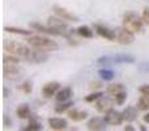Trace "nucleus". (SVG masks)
Instances as JSON below:
<instances>
[{"instance_id": "obj_19", "label": "nucleus", "mask_w": 149, "mask_h": 131, "mask_svg": "<svg viewBox=\"0 0 149 131\" xmlns=\"http://www.w3.org/2000/svg\"><path fill=\"white\" fill-rule=\"evenodd\" d=\"M71 96H72V89L70 87H64L63 89H59V92L55 95L58 102H63V101H70Z\"/></svg>"}, {"instance_id": "obj_38", "label": "nucleus", "mask_w": 149, "mask_h": 131, "mask_svg": "<svg viewBox=\"0 0 149 131\" xmlns=\"http://www.w3.org/2000/svg\"><path fill=\"white\" fill-rule=\"evenodd\" d=\"M123 130L124 131H135V127H132L131 125H127V126L123 127Z\"/></svg>"}, {"instance_id": "obj_24", "label": "nucleus", "mask_w": 149, "mask_h": 131, "mask_svg": "<svg viewBox=\"0 0 149 131\" xmlns=\"http://www.w3.org/2000/svg\"><path fill=\"white\" fill-rule=\"evenodd\" d=\"M136 108L141 111H148L149 110V96L141 95L136 102Z\"/></svg>"}, {"instance_id": "obj_35", "label": "nucleus", "mask_w": 149, "mask_h": 131, "mask_svg": "<svg viewBox=\"0 0 149 131\" xmlns=\"http://www.w3.org/2000/svg\"><path fill=\"white\" fill-rule=\"evenodd\" d=\"M139 92L141 93V95L149 96V84H144V85H141V87H139Z\"/></svg>"}, {"instance_id": "obj_34", "label": "nucleus", "mask_w": 149, "mask_h": 131, "mask_svg": "<svg viewBox=\"0 0 149 131\" xmlns=\"http://www.w3.org/2000/svg\"><path fill=\"white\" fill-rule=\"evenodd\" d=\"M89 88L92 90L101 89V88H102V83H101V81H90L89 83Z\"/></svg>"}, {"instance_id": "obj_11", "label": "nucleus", "mask_w": 149, "mask_h": 131, "mask_svg": "<svg viewBox=\"0 0 149 131\" xmlns=\"http://www.w3.org/2000/svg\"><path fill=\"white\" fill-rule=\"evenodd\" d=\"M93 29H94L95 33L100 37H102V38L107 39V41H115V33H114V30L109 29L107 26L102 25V24H94Z\"/></svg>"}, {"instance_id": "obj_14", "label": "nucleus", "mask_w": 149, "mask_h": 131, "mask_svg": "<svg viewBox=\"0 0 149 131\" xmlns=\"http://www.w3.org/2000/svg\"><path fill=\"white\" fill-rule=\"evenodd\" d=\"M106 121L105 118H100V117H93L88 121L86 127L90 131H103L106 130Z\"/></svg>"}, {"instance_id": "obj_3", "label": "nucleus", "mask_w": 149, "mask_h": 131, "mask_svg": "<svg viewBox=\"0 0 149 131\" xmlns=\"http://www.w3.org/2000/svg\"><path fill=\"white\" fill-rule=\"evenodd\" d=\"M122 24H123L124 28H127L128 30L134 32V33H140V32H143V28H144V20H143V17H140L135 12L124 13L123 18H122Z\"/></svg>"}, {"instance_id": "obj_37", "label": "nucleus", "mask_w": 149, "mask_h": 131, "mask_svg": "<svg viewBox=\"0 0 149 131\" xmlns=\"http://www.w3.org/2000/svg\"><path fill=\"white\" fill-rule=\"evenodd\" d=\"M9 95H10V90L8 89L7 87H4V88H3V96H4V98L9 97Z\"/></svg>"}, {"instance_id": "obj_7", "label": "nucleus", "mask_w": 149, "mask_h": 131, "mask_svg": "<svg viewBox=\"0 0 149 131\" xmlns=\"http://www.w3.org/2000/svg\"><path fill=\"white\" fill-rule=\"evenodd\" d=\"M103 118H105L106 123L110 125V126H119V125H122L123 123V121H124L123 113H122V111L115 110V109H111L110 111H107Z\"/></svg>"}, {"instance_id": "obj_33", "label": "nucleus", "mask_w": 149, "mask_h": 131, "mask_svg": "<svg viewBox=\"0 0 149 131\" xmlns=\"http://www.w3.org/2000/svg\"><path fill=\"white\" fill-rule=\"evenodd\" d=\"M111 62H114V60H113V58H110V57H101L97 59V64H109V63H111Z\"/></svg>"}, {"instance_id": "obj_20", "label": "nucleus", "mask_w": 149, "mask_h": 131, "mask_svg": "<svg viewBox=\"0 0 149 131\" xmlns=\"http://www.w3.org/2000/svg\"><path fill=\"white\" fill-rule=\"evenodd\" d=\"M76 33L79 34L81 38H84V39H90V38H93V36H94V32H93V29H90L88 25L79 26V28L76 29Z\"/></svg>"}, {"instance_id": "obj_17", "label": "nucleus", "mask_w": 149, "mask_h": 131, "mask_svg": "<svg viewBox=\"0 0 149 131\" xmlns=\"http://www.w3.org/2000/svg\"><path fill=\"white\" fill-rule=\"evenodd\" d=\"M16 116H17L20 119H29L30 118L31 110H30L28 104H21V105H18L17 109H16Z\"/></svg>"}, {"instance_id": "obj_1", "label": "nucleus", "mask_w": 149, "mask_h": 131, "mask_svg": "<svg viewBox=\"0 0 149 131\" xmlns=\"http://www.w3.org/2000/svg\"><path fill=\"white\" fill-rule=\"evenodd\" d=\"M26 42L29 43V46H31L33 49L37 50H41V51H56L59 49V45L56 43L55 41L50 39L49 37H45V36H29L26 37Z\"/></svg>"}, {"instance_id": "obj_31", "label": "nucleus", "mask_w": 149, "mask_h": 131, "mask_svg": "<svg viewBox=\"0 0 149 131\" xmlns=\"http://www.w3.org/2000/svg\"><path fill=\"white\" fill-rule=\"evenodd\" d=\"M126 100H127L126 90H122V92H119L116 96H114V101H115L116 105H123V104L126 102Z\"/></svg>"}, {"instance_id": "obj_2", "label": "nucleus", "mask_w": 149, "mask_h": 131, "mask_svg": "<svg viewBox=\"0 0 149 131\" xmlns=\"http://www.w3.org/2000/svg\"><path fill=\"white\" fill-rule=\"evenodd\" d=\"M3 49H4V51L8 53V54L16 55V57L26 60L33 47L31 46L29 47V46H26V45L20 43V42H17V41H5L4 43H3Z\"/></svg>"}, {"instance_id": "obj_12", "label": "nucleus", "mask_w": 149, "mask_h": 131, "mask_svg": "<svg viewBox=\"0 0 149 131\" xmlns=\"http://www.w3.org/2000/svg\"><path fill=\"white\" fill-rule=\"evenodd\" d=\"M3 75L5 79H16L20 76V68L18 64H13V63H3Z\"/></svg>"}, {"instance_id": "obj_22", "label": "nucleus", "mask_w": 149, "mask_h": 131, "mask_svg": "<svg viewBox=\"0 0 149 131\" xmlns=\"http://www.w3.org/2000/svg\"><path fill=\"white\" fill-rule=\"evenodd\" d=\"M98 76L101 77L102 81H111V80H114V77H115V72L110 68H101L100 71H98Z\"/></svg>"}, {"instance_id": "obj_16", "label": "nucleus", "mask_w": 149, "mask_h": 131, "mask_svg": "<svg viewBox=\"0 0 149 131\" xmlns=\"http://www.w3.org/2000/svg\"><path fill=\"white\" fill-rule=\"evenodd\" d=\"M68 114V118L73 122H81L84 119L88 118V111H84V110H80V109H70L67 111Z\"/></svg>"}, {"instance_id": "obj_9", "label": "nucleus", "mask_w": 149, "mask_h": 131, "mask_svg": "<svg viewBox=\"0 0 149 131\" xmlns=\"http://www.w3.org/2000/svg\"><path fill=\"white\" fill-rule=\"evenodd\" d=\"M28 62L30 63H36V64H42V63L47 62L49 60V55H47L46 51H41V50L37 49H31L30 54L28 57Z\"/></svg>"}, {"instance_id": "obj_21", "label": "nucleus", "mask_w": 149, "mask_h": 131, "mask_svg": "<svg viewBox=\"0 0 149 131\" xmlns=\"http://www.w3.org/2000/svg\"><path fill=\"white\" fill-rule=\"evenodd\" d=\"M113 60H114V63H116V64H123V63L131 64V63L135 62V57L134 55H130V54H118L113 58Z\"/></svg>"}, {"instance_id": "obj_25", "label": "nucleus", "mask_w": 149, "mask_h": 131, "mask_svg": "<svg viewBox=\"0 0 149 131\" xmlns=\"http://www.w3.org/2000/svg\"><path fill=\"white\" fill-rule=\"evenodd\" d=\"M72 105H73L72 101H63V102H58L56 105H55L54 110H55V113L62 114V113H64V111H68V110H70Z\"/></svg>"}, {"instance_id": "obj_6", "label": "nucleus", "mask_w": 149, "mask_h": 131, "mask_svg": "<svg viewBox=\"0 0 149 131\" xmlns=\"http://www.w3.org/2000/svg\"><path fill=\"white\" fill-rule=\"evenodd\" d=\"M52 12H54V15L59 16L60 18L70 21V22H79L80 21V18L76 15H73L72 12H70L68 9H65L64 7H60V5H52Z\"/></svg>"}, {"instance_id": "obj_10", "label": "nucleus", "mask_w": 149, "mask_h": 131, "mask_svg": "<svg viewBox=\"0 0 149 131\" xmlns=\"http://www.w3.org/2000/svg\"><path fill=\"white\" fill-rule=\"evenodd\" d=\"M30 29H33L34 32L37 33H41V34H46V36H59L58 32L55 29H52L50 25H42L41 22H37V21H31L29 24Z\"/></svg>"}, {"instance_id": "obj_15", "label": "nucleus", "mask_w": 149, "mask_h": 131, "mask_svg": "<svg viewBox=\"0 0 149 131\" xmlns=\"http://www.w3.org/2000/svg\"><path fill=\"white\" fill-rule=\"evenodd\" d=\"M47 122H49L50 129L55 130V131L65 130V129H67V126H68L67 119L59 118V117H52V118H49V119H47Z\"/></svg>"}, {"instance_id": "obj_23", "label": "nucleus", "mask_w": 149, "mask_h": 131, "mask_svg": "<svg viewBox=\"0 0 149 131\" xmlns=\"http://www.w3.org/2000/svg\"><path fill=\"white\" fill-rule=\"evenodd\" d=\"M122 90H126V88H124V85L120 84V83L110 84V85H107V88H106V93H107L109 96H111V97L116 96L119 92H122Z\"/></svg>"}, {"instance_id": "obj_36", "label": "nucleus", "mask_w": 149, "mask_h": 131, "mask_svg": "<svg viewBox=\"0 0 149 131\" xmlns=\"http://www.w3.org/2000/svg\"><path fill=\"white\" fill-rule=\"evenodd\" d=\"M3 125H4L5 127H8V126H10V125H12V119L8 118L7 114H4V116H3Z\"/></svg>"}, {"instance_id": "obj_4", "label": "nucleus", "mask_w": 149, "mask_h": 131, "mask_svg": "<svg viewBox=\"0 0 149 131\" xmlns=\"http://www.w3.org/2000/svg\"><path fill=\"white\" fill-rule=\"evenodd\" d=\"M47 25H50L52 29H55V30L58 32V34H59V37H65V38H68V37L72 36L71 29L68 28L67 21L60 18L59 16H56V15L50 16L49 20H47Z\"/></svg>"}, {"instance_id": "obj_39", "label": "nucleus", "mask_w": 149, "mask_h": 131, "mask_svg": "<svg viewBox=\"0 0 149 131\" xmlns=\"http://www.w3.org/2000/svg\"><path fill=\"white\" fill-rule=\"evenodd\" d=\"M143 121H144L145 123H149V110L147 111V114H145V116L143 117Z\"/></svg>"}, {"instance_id": "obj_32", "label": "nucleus", "mask_w": 149, "mask_h": 131, "mask_svg": "<svg viewBox=\"0 0 149 131\" xmlns=\"http://www.w3.org/2000/svg\"><path fill=\"white\" fill-rule=\"evenodd\" d=\"M143 20H144V24L149 28V8L145 7L144 9H143V15H141Z\"/></svg>"}, {"instance_id": "obj_8", "label": "nucleus", "mask_w": 149, "mask_h": 131, "mask_svg": "<svg viewBox=\"0 0 149 131\" xmlns=\"http://www.w3.org/2000/svg\"><path fill=\"white\" fill-rule=\"evenodd\" d=\"M115 102V101H113L111 98H109V97H101L100 100H97L94 102V108H95V110L98 111V113H101V114H106L107 111H110L111 109H113V104Z\"/></svg>"}, {"instance_id": "obj_5", "label": "nucleus", "mask_w": 149, "mask_h": 131, "mask_svg": "<svg viewBox=\"0 0 149 131\" xmlns=\"http://www.w3.org/2000/svg\"><path fill=\"white\" fill-rule=\"evenodd\" d=\"M114 33H115V41L118 43L127 46V45H131L135 41V33L131 30H128L124 26H118V28L114 29Z\"/></svg>"}, {"instance_id": "obj_27", "label": "nucleus", "mask_w": 149, "mask_h": 131, "mask_svg": "<svg viewBox=\"0 0 149 131\" xmlns=\"http://www.w3.org/2000/svg\"><path fill=\"white\" fill-rule=\"evenodd\" d=\"M24 130H26V131H41L42 130V125L37 121L36 117L30 116V118H29V125Z\"/></svg>"}, {"instance_id": "obj_13", "label": "nucleus", "mask_w": 149, "mask_h": 131, "mask_svg": "<svg viewBox=\"0 0 149 131\" xmlns=\"http://www.w3.org/2000/svg\"><path fill=\"white\" fill-rule=\"evenodd\" d=\"M60 89V84L58 81H50L47 84H45L42 87V96L46 98H51L52 96H55Z\"/></svg>"}, {"instance_id": "obj_30", "label": "nucleus", "mask_w": 149, "mask_h": 131, "mask_svg": "<svg viewBox=\"0 0 149 131\" xmlns=\"http://www.w3.org/2000/svg\"><path fill=\"white\" fill-rule=\"evenodd\" d=\"M102 96H103L102 92H97V90H94V92H92L90 95H88L84 100H85V102H95V101L100 100Z\"/></svg>"}, {"instance_id": "obj_28", "label": "nucleus", "mask_w": 149, "mask_h": 131, "mask_svg": "<svg viewBox=\"0 0 149 131\" xmlns=\"http://www.w3.org/2000/svg\"><path fill=\"white\" fill-rule=\"evenodd\" d=\"M17 89L21 90L22 93H25V95H30V93L33 92V83L26 80V81H24L21 85H18Z\"/></svg>"}, {"instance_id": "obj_26", "label": "nucleus", "mask_w": 149, "mask_h": 131, "mask_svg": "<svg viewBox=\"0 0 149 131\" xmlns=\"http://www.w3.org/2000/svg\"><path fill=\"white\" fill-rule=\"evenodd\" d=\"M4 32L8 33H13V34H20V36H33V32L30 30H25V29H18V28H13V26H4Z\"/></svg>"}, {"instance_id": "obj_29", "label": "nucleus", "mask_w": 149, "mask_h": 131, "mask_svg": "<svg viewBox=\"0 0 149 131\" xmlns=\"http://www.w3.org/2000/svg\"><path fill=\"white\" fill-rule=\"evenodd\" d=\"M3 63H13V64H18V63H20V58L16 57V55L5 53V54L3 55Z\"/></svg>"}, {"instance_id": "obj_18", "label": "nucleus", "mask_w": 149, "mask_h": 131, "mask_svg": "<svg viewBox=\"0 0 149 131\" xmlns=\"http://www.w3.org/2000/svg\"><path fill=\"white\" fill-rule=\"evenodd\" d=\"M137 110L139 109L135 108V106H127L122 113H123V117H124V121L127 122H134L137 119Z\"/></svg>"}]
</instances>
